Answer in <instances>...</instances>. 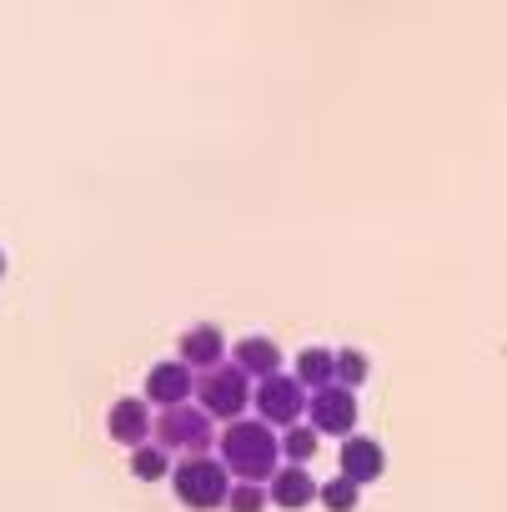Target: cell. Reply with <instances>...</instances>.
I'll return each instance as SVG.
<instances>
[{"instance_id":"3","label":"cell","mask_w":507,"mask_h":512,"mask_svg":"<svg viewBox=\"0 0 507 512\" xmlns=\"http://www.w3.org/2000/svg\"><path fill=\"white\" fill-rule=\"evenodd\" d=\"M196 407L211 417V422H241V412L251 407V382L246 372H236L231 362H221L216 372L196 377Z\"/></svg>"},{"instance_id":"1","label":"cell","mask_w":507,"mask_h":512,"mask_svg":"<svg viewBox=\"0 0 507 512\" xmlns=\"http://www.w3.org/2000/svg\"><path fill=\"white\" fill-rule=\"evenodd\" d=\"M216 447H221V467H226L236 482L267 487V482L282 472V437H277L267 422H257V417L231 422V427L221 432Z\"/></svg>"},{"instance_id":"11","label":"cell","mask_w":507,"mask_h":512,"mask_svg":"<svg viewBox=\"0 0 507 512\" xmlns=\"http://www.w3.org/2000/svg\"><path fill=\"white\" fill-rule=\"evenodd\" d=\"M231 367L246 372V382H267L282 372V347L272 337H241L236 352H231Z\"/></svg>"},{"instance_id":"17","label":"cell","mask_w":507,"mask_h":512,"mask_svg":"<svg viewBox=\"0 0 507 512\" xmlns=\"http://www.w3.org/2000/svg\"><path fill=\"white\" fill-rule=\"evenodd\" d=\"M267 507H272L267 487H257V482H231V492H226V512H267Z\"/></svg>"},{"instance_id":"12","label":"cell","mask_w":507,"mask_h":512,"mask_svg":"<svg viewBox=\"0 0 507 512\" xmlns=\"http://www.w3.org/2000/svg\"><path fill=\"white\" fill-rule=\"evenodd\" d=\"M317 487H322V482H312L307 467H287V462H282V472L267 482V497H272L277 507H287V512H302V507L317 502Z\"/></svg>"},{"instance_id":"10","label":"cell","mask_w":507,"mask_h":512,"mask_svg":"<svg viewBox=\"0 0 507 512\" xmlns=\"http://www.w3.org/2000/svg\"><path fill=\"white\" fill-rule=\"evenodd\" d=\"M337 467H342L347 482L367 487V482H377V477L387 472V452H382L377 437H347L342 452H337Z\"/></svg>"},{"instance_id":"13","label":"cell","mask_w":507,"mask_h":512,"mask_svg":"<svg viewBox=\"0 0 507 512\" xmlns=\"http://www.w3.org/2000/svg\"><path fill=\"white\" fill-rule=\"evenodd\" d=\"M292 377L307 387V397L322 392V387H337V352H332V347H307V352L297 357V372H292Z\"/></svg>"},{"instance_id":"4","label":"cell","mask_w":507,"mask_h":512,"mask_svg":"<svg viewBox=\"0 0 507 512\" xmlns=\"http://www.w3.org/2000/svg\"><path fill=\"white\" fill-rule=\"evenodd\" d=\"M211 442H216V422H211L201 407H191V402L156 417V447H166V452L211 457Z\"/></svg>"},{"instance_id":"14","label":"cell","mask_w":507,"mask_h":512,"mask_svg":"<svg viewBox=\"0 0 507 512\" xmlns=\"http://www.w3.org/2000/svg\"><path fill=\"white\" fill-rule=\"evenodd\" d=\"M131 477H136V482H161V477H171V452L156 447V442L136 447V452H131Z\"/></svg>"},{"instance_id":"2","label":"cell","mask_w":507,"mask_h":512,"mask_svg":"<svg viewBox=\"0 0 507 512\" xmlns=\"http://www.w3.org/2000/svg\"><path fill=\"white\" fill-rule=\"evenodd\" d=\"M171 487H176V502L191 507V512H216L226 507V492H231V472L221 467V457H181L171 467Z\"/></svg>"},{"instance_id":"7","label":"cell","mask_w":507,"mask_h":512,"mask_svg":"<svg viewBox=\"0 0 507 512\" xmlns=\"http://www.w3.org/2000/svg\"><path fill=\"white\" fill-rule=\"evenodd\" d=\"M191 397H196V372H191V367H181V362H156V367L146 372V392H141L146 407L171 412V407H186Z\"/></svg>"},{"instance_id":"15","label":"cell","mask_w":507,"mask_h":512,"mask_svg":"<svg viewBox=\"0 0 507 512\" xmlns=\"http://www.w3.org/2000/svg\"><path fill=\"white\" fill-rule=\"evenodd\" d=\"M317 432L307 427V422H297V427H287L282 432V457H287V467H307L312 457H317Z\"/></svg>"},{"instance_id":"9","label":"cell","mask_w":507,"mask_h":512,"mask_svg":"<svg viewBox=\"0 0 507 512\" xmlns=\"http://www.w3.org/2000/svg\"><path fill=\"white\" fill-rule=\"evenodd\" d=\"M176 362H181V367H191V372H201V377H206V372H216V367L226 362V337H221V327L201 322V327L181 332Z\"/></svg>"},{"instance_id":"16","label":"cell","mask_w":507,"mask_h":512,"mask_svg":"<svg viewBox=\"0 0 507 512\" xmlns=\"http://www.w3.org/2000/svg\"><path fill=\"white\" fill-rule=\"evenodd\" d=\"M317 502H322L327 512H357V502H362V487H357V482H347V477L337 472L332 482H322V487H317Z\"/></svg>"},{"instance_id":"18","label":"cell","mask_w":507,"mask_h":512,"mask_svg":"<svg viewBox=\"0 0 507 512\" xmlns=\"http://www.w3.org/2000/svg\"><path fill=\"white\" fill-rule=\"evenodd\" d=\"M367 372H372V362H367V352H357V347H342L337 352V387H362L367 382Z\"/></svg>"},{"instance_id":"8","label":"cell","mask_w":507,"mask_h":512,"mask_svg":"<svg viewBox=\"0 0 507 512\" xmlns=\"http://www.w3.org/2000/svg\"><path fill=\"white\" fill-rule=\"evenodd\" d=\"M106 432H111V442H116V447H126V452L146 447V442H151V432H156L151 407H146L141 397H116V402H111V412H106Z\"/></svg>"},{"instance_id":"19","label":"cell","mask_w":507,"mask_h":512,"mask_svg":"<svg viewBox=\"0 0 507 512\" xmlns=\"http://www.w3.org/2000/svg\"><path fill=\"white\" fill-rule=\"evenodd\" d=\"M0 277H6V251H0Z\"/></svg>"},{"instance_id":"6","label":"cell","mask_w":507,"mask_h":512,"mask_svg":"<svg viewBox=\"0 0 507 512\" xmlns=\"http://www.w3.org/2000/svg\"><path fill=\"white\" fill-rule=\"evenodd\" d=\"M307 427L317 437H357V397L347 387H322L307 402Z\"/></svg>"},{"instance_id":"5","label":"cell","mask_w":507,"mask_h":512,"mask_svg":"<svg viewBox=\"0 0 507 512\" xmlns=\"http://www.w3.org/2000/svg\"><path fill=\"white\" fill-rule=\"evenodd\" d=\"M307 387L292 377V372H277V377H267V382H257V422H267L272 432L282 427H297V422H307Z\"/></svg>"}]
</instances>
